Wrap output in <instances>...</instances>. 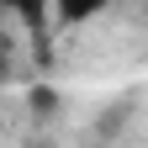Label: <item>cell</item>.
<instances>
[{"mask_svg": "<svg viewBox=\"0 0 148 148\" xmlns=\"http://www.w3.org/2000/svg\"><path fill=\"white\" fill-rule=\"evenodd\" d=\"M5 69H11V37L0 32V79H5Z\"/></svg>", "mask_w": 148, "mask_h": 148, "instance_id": "1", "label": "cell"}]
</instances>
